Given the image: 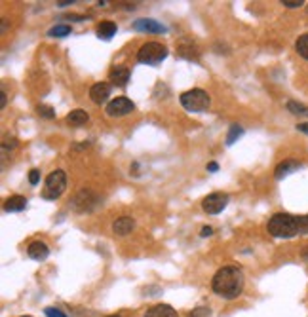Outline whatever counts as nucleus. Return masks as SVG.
Returning <instances> with one entry per match:
<instances>
[{"label": "nucleus", "instance_id": "obj_1", "mask_svg": "<svg viewBox=\"0 0 308 317\" xmlns=\"http://www.w3.org/2000/svg\"><path fill=\"white\" fill-rule=\"evenodd\" d=\"M244 274L242 270L236 266H222L215 272L213 279H211V289L217 296H221L224 300H234L244 291Z\"/></svg>", "mask_w": 308, "mask_h": 317}, {"label": "nucleus", "instance_id": "obj_2", "mask_svg": "<svg viewBox=\"0 0 308 317\" xmlns=\"http://www.w3.org/2000/svg\"><path fill=\"white\" fill-rule=\"evenodd\" d=\"M266 230L272 238H280V239L301 236V217L289 215V213H276L268 220Z\"/></svg>", "mask_w": 308, "mask_h": 317}, {"label": "nucleus", "instance_id": "obj_3", "mask_svg": "<svg viewBox=\"0 0 308 317\" xmlns=\"http://www.w3.org/2000/svg\"><path fill=\"white\" fill-rule=\"evenodd\" d=\"M181 105H183V109H186L188 112H206V110L210 109L211 105V97L208 91H204V89H188L185 93H181Z\"/></svg>", "mask_w": 308, "mask_h": 317}, {"label": "nucleus", "instance_id": "obj_4", "mask_svg": "<svg viewBox=\"0 0 308 317\" xmlns=\"http://www.w3.org/2000/svg\"><path fill=\"white\" fill-rule=\"evenodd\" d=\"M168 57V48L160 42H147L143 44L137 51V61L148 65V67H156Z\"/></svg>", "mask_w": 308, "mask_h": 317}, {"label": "nucleus", "instance_id": "obj_5", "mask_svg": "<svg viewBox=\"0 0 308 317\" xmlns=\"http://www.w3.org/2000/svg\"><path fill=\"white\" fill-rule=\"evenodd\" d=\"M67 188V173L63 169L51 171L46 179V188L42 192L44 199H57Z\"/></svg>", "mask_w": 308, "mask_h": 317}, {"label": "nucleus", "instance_id": "obj_6", "mask_svg": "<svg viewBox=\"0 0 308 317\" xmlns=\"http://www.w3.org/2000/svg\"><path fill=\"white\" fill-rule=\"evenodd\" d=\"M101 205L99 196H95L91 190H82L80 194H76L73 199V209L76 213H91Z\"/></svg>", "mask_w": 308, "mask_h": 317}, {"label": "nucleus", "instance_id": "obj_7", "mask_svg": "<svg viewBox=\"0 0 308 317\" xmlns=\"http://www.w3.org/2000/svg\"><path fill=\"white\" fill-rule=\"evenodd\" d=\"M133 110H135L133 101H130L128 97H116L107 105V110H105V112H107V116H111V118H122V116L132 114Z\"/></svg>", "mask_w": 308, "mask_h": 317}, {"label": "nucleus", "instance_id": "obj_8", "mask_svg": "<svg viewBox=\"0 0 308 317\" xmlns=\"http://www.w3.org/2000/svg\"><path fill=\"white\" fill-rule=\"evenodd\" d=\"M228 205V196L222 192H213L208 198H204L202 201V209L208 215H219L221 211H224V207Z\"/></svg>", "mask_w": 308, "mask_h": 317}, {"label": "nucleus", "instance_id": "obj_9", "mask_svg": "<svg viewBox=\"0 0 308 317\" xmlns=\"http://www.w3.org/2000/svg\"><path fill=\"white\" fill-rule=\"evenodd\" d=\"M133 29L139 33H152V35L168 33V27L162 25L160 21H154V19H137V21H133Z\"/></svg>", "mask_w": 308, "mask_h": 317}, {"label": "nucleus", "instance_id": "obj_10", "mask_svg": "<svg viewBox=\"0 0 308 317\" xmlns=\"http://www.w3.org/2000/svg\"><path fill=\"white\" fill-rule=\"evenodd\" d=\"M109 97H111V84H109V82H97V84L91 85L89 99H91L95 105H103Z\"/></svg>", "mask_w": 308, "mask_h": 317}, {"label": "nucleus", "instance_id": "obj_11", "mask_svg": "<svg viewBox=\"0 0 308 317\" xmlns=\"http://www.w3.org/2000/svg\"><path fill=\"white\" fill-rule=\"evenodd\" d=\"M109 80L112 82V85H118V87H126L130 82V69L128 67H112V71L109 73Z\"/></svg>", "mask_w": 308, "mask_h": 317}, {"label": "nucleus", "instance_id": "obj_12", "mask_svg": "<svg viewBox=\"0 0 308 317\" xmlns=\"http://www.w3.org/2000/svg\"><path fill=\"white\" fill-rule=\"evenodd\" d=\"M27 255L31 256L33 260H37V262H42L49 256V247L44 241H33L27 247Z\"/></svg>", "mask_w": 308, "mask_h": 317}, {"label": "nucleus", "instance_id": "obj_13", "mask_svg": "<svg viewBox=\"0 0 308 317\" xmlns=\"http://www.w3.org/2000/svg\"><path fill=\"white\" fill-rule=\"evenodd\" d=\"M133 228H135V220L132 217H120L112 222V232L116 236H128V234H132Z\"/></svg>", "mask_w": 308, "mask_h": 317}, {"label": "nucleus", "instance_id": "obj_14", "mask_svg": "<svg viewBox=\"0 0 308 317\" xmlns=\"http://www.w3.org/2000/svg\"><path fill=\"white\" fill-rule=\"evenodd\" d=\"M301 167H303V163H299V161H295V159H285V161H282V163L276 167V171H274V177H276L278 181H282L284 177L291 175L293 171L301 169Z\"/></svg>", "mask_w": 308, "mask_h": 317}, {"label": "nucleus", "instance_id": "obj_15", "mask_svg": "<svg viewBox=\"0 0 308 317\" xmlns=\"http://www.w3.org/2000/svg\"><path fill=\"white\" fill-rule=\"evenodd\" d=\"M65 120H67L69 125H73V127H80V125H86V123L89 122V114H88L86 110L76 109V110H71Z\"/></svg>", "mask_w": 308, "mask_h": 317}, {"label": "nucleus", "instance_id": "obj_16", "mask_svg": "<svg viewBox=\"0 0 308 317\" xmlns=\"http://www.w3.org/2000/svg\"><path fill=\"white\" fill-rule=\"evenodd\" d=\"M145 317H177V312L170 304H156L148 308Z\"/></svg>", "mask_w": 308, "mask_h": 317}, {"label": "nucleus", "instance_id": "obj_17", "mask_svg": "<svg viewBox=\"0 0 308 317\" xmlns=\"http://www.w3.org/2000/svg\"><path fill=\"white\" fill-rule=\"evenodd\" d=\"M25 207H27V198L25 196H12L4 203V211H8V213H17V211H23Z\"/></svg>", "mask_w": 308, "mask_h": 317}, {"label": "nucleus", "instance_id": "obj_18", "mask_svg": "<svg viewBox=\"0 0 308 317\" xmlns=\"http://www.w3.org/2000/svg\"><path fill=\"white\" fill-rule=\"evenodd\" d=\"M95 33H97V37L101 40H111L114 35H116V23H112V21H101L97 25V29H95Z\"/></svg>", "mask_w": 308, "mask_h": 317}, {"label": "nucleus", "instance_id": "obj_19", "mask_svg": "<svg viewBox=\"0 0 308 317\" xmlns=\"http://www.w3.org/2000/svg\"><path fill=\"white\" fill-rule=\"evenodd\" d=\"M177 51H179V55H181V57L190 59V61H192V59L196 61L198 55H200V53H198V48L194 46V44H192V42H183V44L177 48Z\"/></svg>", "mask_w": 308, "mask_h": 317}, {"label": "nucleus", "instance_id": "obj_20", "mask_svg": "<svg viewBox=\"0 0 308 317\" xmlns=\"http://www.w3.org/2000/svg\"><path fill=\"white\" fill-rule=\"evenodd\" d=\"M71 33H73V27H71V25H55V27H51L48 31V37L65 38V37H69Z\"/></svg>", "mask_w": 308, "mask_h": 317}, {"label": "nucleus", "instance_id": "obj_21", "mask_svg": "<svg viewBox=\"0 0 308 317\" xmlns=\"http://www.w3.org/2000/svg\"><path fill=\"white\" fill-rule=\"evenodd\" d=\"M242 135H244V127H242V125H238V123H232V125H230V129H228V135H226V141H224V143H226V147H232Z\"/></svg>", "mask_w": 308, "mask_h": 317}, {"label": "nucleus", "instance_id": "obj_22", "mask_svg": "<svg viewBox=\"0 0 308 317\" xmlns=\"http://www.w3.org/2000/svg\"><path fill=\"white\" fill-rule=\"evenodd\" d=\"M295 49H297V53H299L303 59H307V61H308V33H305L303 37L297 38Z\"/></svg>", "mask_w": 308, "mask_h": 317}, {"label": "nucleus", "instance_id": "obj_23", "mask_svg": "<svg viewBox=\"0 0 308 317\" xmlns=\"http://www.w3.org/2000/svg\"><path fill=\"white\" fill-rule=\"evenodd\" d=\"M285 109L289 110L291 114H295V116H308V107L301 105V103H297V101H287Z\"/></svg>", "mask_w": 308, "mask_h": 317}, {"label": "nucleus", "instance_id": "obj_24", "mask_svg": "<svg viewBox=\"0 0 308 317\" xmlns=\"http://www.w3.org/2000/svg\"><path fill=\"white\" fill-rule=\"evenodd\" d=\"M37 112L40 118H46V120H53V118H55V110H53V107H49V105H38Z\"/></svg>", "mask_w": 308, "mask_h": 317}, {"label": "nucleus", "instance_id": "obj_25", "mask_svg": "<svg viewBox=\"0 0 308 317\" xmlns=\"http://www.w3.org/2000/svg\"><path fill=\"white\" fill-rule=\"evenodd\" d=\"M210 316H211L210 306H198V308H194L186 317H210Z\"/></svg>", "mask_w": 308, "mask_h": 317}, {"label": "nucleus", "instance_id": "obj_26", "mask_svg": "<svg viewBox=\"0 0 308 317\" xmlns=\"http://www.w3.org/2000/svg\"><path fill=\"white\" fill-rule=\"evenodd\" d=\"M44 314H46V317H67L59 308H46Z\"/></svg>", "mask_w": 308, "mask_h": 317}, {"label": "nucleus", "instance_id": "obj_27", "mask_svg": "<svg viewBox=\"0 0 308 317\" xmlns=\"http://www.w3.org/2000/svg\"><path fill=\"white\" fill-rule=\"evenodd\" d=\"M29 183L33 184V186H37V184L40 183V171H38V169L29 171Z\"/></svg>", "mask_w": 308, "mask_h": 317}, {"label": "nucleus", "instance_id": "obj_28", "mask_svg": "<svg viewBox=\"0 0 308 317\" xmlns=\"http://www.w3.org/2000/svg\"><path fill=\"white\" fill-rule=\"evenodd\" d=\"M282 4L285 8H301V6H305L303 0H282Z\"/></svg>", "mask_w": 308, "mask_h": 317}, {"label": "nucleus", "instance_id": "obj_29", "mask_svg": "<svg viewBox=\"0 0 308 317\" xmlns=\"http://www.w3.org/2000/svg\"><path fill=\"white\" fill-rule=\"evenodd\" d=\"M308 234V215L301 217V236Z\"/></svg>", "mask_w": 308, "mask_h": 317}, {"label": "nucleus", "instance_id": "obj_30", "mask_svg": "<svg viewBox=\"0 0 308 317\" xmlns=\"http://www.w3.org/2000/svg\"><path fill=\"white\" fill-rule=\"evenodd\" d=\"M15 145H17V141H15V139H4V143H2V148H4V150H8V147L10 148H15Z\"/></svg>", "mask_w": 308, "mask_h": 317}, {"label": "nucleus", "instance_id": "obj_31", "mask_svg": "<svg viewBox=\"0 0 308 317\" xmlns=\"http://www.w3.org/2000/svg\"><path fill=\"white\" fill-rule=\"evenodd\" d=\"M211 234H213V228H211V226H204L202 232H200V236H202V238H210Z\"/></svg>", "mask_w": 308, "mask_h": 317}, {"label": "nucleus", "instance_id": "obj_32", "mask_svg": "<svg viewBox=\"0 0 308 317\" xmlns=\"http://www.w3.org/2000/svg\"><path fill=\"white\" fill-rule=\"evenodd\" d=\"M297 129H299L301 133L308 135V122H301V123H297Z\"/></svg>", "mask_w": 308, "mask_h": 317}, {"label": "nucleus", "instance_id": "obj_33", "mask_svg": "<svg viewBox=\"0 0 308 317\" xmlns=\"http://www.w3.org/2000/svg\"><path fill=\"white\" fill-rule=\"evenodd\" d=\"M6 101H8V95H6V91L2 89V91H0V109L6 107Z\"/></svg>", "mask_w": 308, "mask_h": 317}, {"label": "nucleus", "instance_id": "obj_34", "mask_svg": "<svg viewBox=\"0 0 308 317\" xmlns=\"http://www.w3.org/2000/svg\"><path fill=\"white\" fill-rule=\"evenodd\" d=\"M65 19H69V21H86L84 15H67Z\"/></svg>", "mask_w": 308, "mask_h": 317}, {"label": "nucleus", "instance_id": "obj_35", "mask_svg": "<svg viewBox=\"0 0 308 317\" xmlns=\"http://www.w3.org/2000/svg\"><path fill=\"white\" fill-rule=\"evenodd\" d=\"M208 171H210V173H215V171H219V165H217L215 161H210V163H208Z\"/></svg>", "mask_w": 308, "mask_h": 317}, {"label": "nucleus", "instance_id": "obj_36", "mask_svg": "<svg viewBox=\"0 0 308 317\" xmlns=\"http://www.w3.org/2000/svg\"><path fill=\"white\" fill-rule=\"evenodd\" d=\"M84 148H89V141H84V143L76 145V147H74V150H84Z\"/></svg>", "mask_w": 308, "mask_h": 317}, {"label": "nucleus", "instance_id": "obj_37", "mask_svg": "<svg viewBox=\"0 0 308 317\" xmlns=\"http://www.w3.org/2000/svg\"><path fill=\"white\" fill-rule=\"evenodd\" d=\"M74 4V0L73 2H69V0H65V2H57V6H59V8H67V6H73Z\"/></svg>", "mask_w": 308, "mask_h": 317}, {"label": "nucleus", "instance_id": "obj_38", "mask_svg": "<svg viewBox=\"0 0 308 317\" xmlns=\"http://www.w3.org/2000/svg\"><path fill=\"white\" fill-rule=\"evenodd\" d=\"M303 256H305V258H308V247H305V253H303Z\"/></svg>", "mask_w": 308, "mask_h": 317}, {"label": "nucleus", "instance_id": "obj_39", "mask_svg": "<svg viewBox=\"0 0 308 317\" xmlns=\"http://www.w3.org/2000/svg\"><path fill=\"white\" fill-rule=\"evenodd\" d=\"M107 317H120V316H107Z\"/></svg>", "mask_w": 308, "mask_h": 317}, {"label": "nucleus", "instance_id": "obj_40", "mask_svg": "<svg viewBox=\"0 0 308 317\" xmlns=\"http://www.w3.org/2000/svg\"><path fill=\"white\" fill-rule=\"evenodd\" d=\"M21 317H33V316H21Z\"/></svg>", "mask_w": 308, "mask_h": 317}]
</instances>
